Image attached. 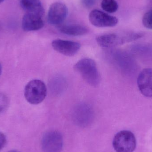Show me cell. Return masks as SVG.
<instances>
[{
    "label": "cell",
    "mask_w": 152,
    "mask_h": 152,
    "mask_svg": "<svg viewBox=\"0 0 152 152\" xmlns=\"http://www.w3.org/2000/svg\"><path fill=\"white\" fill-rule=\"evenodd\" d=\"M74 69L91 86L96 87L100 84L101 75L94 60L88 58L82 59L75 64Z\"/></svg>",
    "instance_id": "1"
},
{
    "label": "cell",
    "mask_w": 152,
    "mask_h": 152,
    "mask_svg": "<svg viewBox=\"0 0 152 152\" xmlns=\"http://www.w3.org/2000/svg\"><path fill=\"white\" fill-rule=\"evenodd\" d=\"M143 36V34L139 32H127L121 34L111 33L97 37L96 41L100 47L109 48L135 41L142 38Z\"/></svg>",
    "instance_id": "2"
},
{
    "label": "cell",
    "mask_w": 152,
    "mask_h": 152,
    "mask_svg": "<svg viewBox=\"0 0 152 152\" xmlns=\"http://www.w3.org/2000/svg\"><path fill=\"white\" fill-rule=\"evenodd\" d=\"M46 95V85L40 80L34 79L29 81L24 89L25 98L31 104L41 103L45 99Z\"/></svg>",
    "instance_id": "3"
},
{
    "label": "cell",
    "mask_w": 152,
    "mask_h": 152,
    "mask_svg": "<svg viewBox=\"0 0 152 152\" xmlns=\"http://www.w3.org/2000/svg\"><path fill=\"white\" fill-rule=\"evenodd\" d=\"M113 145L117 152H133L136 147L134 135L129 130H122L116 134Z\"/></svg>",
    "instance_id": "4"
},
{
    "label": "cell",
    "mask_w": 152,
    "mask_h": 152,
    "mask_svg": "<svg viewBox=\"0 0 152 152\" xmlns=\"http://www.w3.org/2000/svg\"><path fill=\"white\" fill-rule=\"evenodd\" d=\"M63 144L62 135L57 131L47 132L42 139V148L44 152H60Z\"/></svg>",
    "instance_id": "5"
},
{
    "label": "cell",
    "mask_w": 152,
    "mask_h": 152,
    "mask_svg": "<svg viewBox=\"0 0 152 152\" xmlns=\"http://www.w3.org/2000/svg\"><path fill=\"white\" fill-rule=\"evenodd\" d=\"M88 18L90 23L97 27H111L115 26L118 22L116 17L98 10H92L89 13Z\"/></svg>",
    "instance_id": "6"
},
{
    "label": "cell",
    "mask_w": 152,
    "mask_h": 152,
    "mask_svg": "<svg viewBox=\"0 0 152 152\" xmlns=\"http://www.w3.org/2000/svg\"><path fill=\"white\" fill-rule=\"evenodd\" d=\"M68 14V9L66 4L61 2L53 4L49 8L47 20L52 25H58L62 23Z\"/></svg>",
    "instance_id": "7"
},
{
    "label": "cell",
    "mask_w": 152,
    "mask_h": 152,
    "mask_svg": "<svg viewBox=\"0 0 152 152\" xmlns=\"http://www.w3.org/2000/svg\"><path fill=\"white\" fill-rule=\"evenodd\" d=\"M52 46L56 51L68 57L75 55L80 48V44L77 42L60 39L53 40Z\"/></svg>",
    "instance_id": "8"
},
{
    "label": "cell",
    "mask_w": 152,
    "mask_h": 152,
    "mask_svg": "<svg viewBox=\"0 0 152 152\" xmlns=\"http://www.w3.org/2000/svg\"><path fill=\"white\" fill-rule=\"evenodd\" d=\"M137 86L141 94L147 97H152V69H143L138 76Z\"/></svg>",
    "instance_id": "9"
},
{
    "label": "cell",
    "mask_w": 152,
    "mask_h": 152,
    "mask_svg": "<svg viewBox=\"0 0 152 152\" xmlns=\"http://www.w3.org/2000/svg\"><path fill=\"white\" fill-rule=\"evenodd\" d=\"M44 26L42 17L37 14L26 13L22 20V28L25 31L39 30Z\"/></svg>",
    "instance_id": "10"
},
{
    "label": "cell",
    "mask_w": 152,
    "mask_h": 152,
    "mask_svg": "<svg viewBox=\"0 0 152 152\" xmlns=\"http://www.w3.org/2000/svg\"><path fill=\"white\" fill-rule=\"evenodd\" d=\"M93 117L92 110L86 105H81L76 109L75 113V121L78 125L86 126L91 122Z\"/></svg>",
    "instance_id": "11"
},
{
    "label": "cell",
    "mask_w": 152,
    "mask_h": 152,
    "mask_svg": "<svg viewBox=\"0 0 152 152\" xmlns=\"http://www.w3.org/2000/svg\"><path fill=\"white\" fill-rule=\"evenodd\" d=\"M20 4L26 13L37 14L42 17L44 9L40 0H20Z\"/></svg>",
    "instance_id": "12"
},
{
    "label": "cell",
    "mask_w": 152,
    "mask_h": 152,
    "mask_svg": "<svg viewBox=\"0 0 152 152\" xmlns=\"http://www.w3.org/2000/svg\"><path fill=\"white\" fill-rule=\"evenodd\" d=\"M61 33L73 36H80L87 34L88 29L85 26L79 24H66L60 27Z\"/></svg>",
    "instance_id": "13"
},
{
    "label": "cell",
    "mask_w": 152,
    "mask_h": 152,
    "mask_svg": "<svg viewBox=\"0 0 152 152\" xmlns=\"http://www.w3.org/2000/svg\"><path fill=\"white\" fill-rule=\"evenodd\" d=\"M102 9L109 12H116L118 9V4L115 0H103L101 3Z\"/></svg>",
    "instance_id": "14"
},
{
    "label": "cell",
    "mask_w": 152,
    "mask_h": 152,
    "mask_svg": "<svg viewBox=\"0 0 152 152\" xmlns=\"http://www.w3.org/2000/svg\"><path fill=\"white\" fill-rule=\"evenodd\" d=\"M142 24L146 28L152 29V10L144 14L143 17Z\"/></svg>",
    "instance_id": "15"
},
{
    "label": "cell",
    "mask_w": 152,
    "mask_h": 152,
    "mask_svg": "<svg viewBox=\"0 0 152 152\" xmlns=\"http://www.w3.org/2000/svg\"><path fill=\"white\" fill-rule=\"evenodd\" d=\"M9 104V100L7 96L0 93V113L6 110Z\"/></svg>",
    "instance_id": "16"
},
{
    "label": "cell",
    "mask_w": 152,
    "mask_h": 152,
    "mask_svg": "<svg viewBox=\"0 0 152 152\" xmlns=\"http://www.w3.org/2000/svg\"><path fill=\"white\" fill-rule=\"evenodd\" d=\"M81 2L84 7L90 8L94 5L96 0H81Z\"/></svg>",
    "instance_id": "17"
},
{
    "label": "cell",
    "mask_w": 152,
    "mask_h": 152,
    "mask_svg": "<svg viewBox=\"0 0 152 152\" xmlns=\"http://www.w3.org/2000/svg\"><path fill=\"white\" fill-rule=\"evenodd\" d=\"M6 137L5 135L0 132V151L6 144Z\"/></svg>",
    "instance_id": "18"
},
{
    "label": "cell",
    "mask_w": 152,
    "mask_h": 152,
    "mask_svg": "<svg viewBox=\"0 0 152 152\" xmlns=\"http://www.w3.org/2000/svg\"><path fill=\"white\" fill-rule=\"evenodd\" d=\"M2 72V66L1 63H0V76H1V74Z\"/></svg>",
    "instance_id": "19"
},
{
    "label": "cell",
    "mask_w": 152,
    "mask_h": 152,
    "mask_svg": "<svg viewBox=\"0 0 152 152\" xmlns=\"http://www.w3.org/2000/svg\"><path fill=\"white\" fill-rule=\"evenodd\" d=\"M8 152H20L18 151H15V150H12V151H9Z\"/></svg>",
    "instance_id": "20"
},
{
    "label": "cell",
    "mask_w": 152,
    "mask_h": 152,
    "mask_svg": "<svg viewBox=\"0 0 152 152\" xmlns=\"http://www.w3.org/2000/svg\"><path fill=\"white\" fill-rule=\"evenodd\" d=\"M4 0H0V3H1L2 2H3L4 1Z\"/></svg>",
    "instance_id": "21"
}]
</instances>
